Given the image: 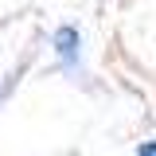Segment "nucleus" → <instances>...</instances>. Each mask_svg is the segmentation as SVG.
Segmentation results:
<instances>
[{"instance_id":"1","label":"nucleus","mask_w":156,"mask_h":156,"mask_svg":"<svg viewBox=\"0 0 156 156\" xmlns=\"http://www.w3.org/2000/svg\"><path fill=\"white\" fill-rule=\"evenodd\" d=\"M55 43H58V55H66V58H74V43H78V35H74V27H62L55 35Z\"/></svg>"},{"instance_id":"2","label":"nucleus","mask_w":156,"mask_h":156,"mask_svg":"<svg viewBox=\"0 0 156 156\" xmlns=\"http://www.w3.org/2000/svg\"><path fill=\"white\" fill-rule=\"evenodd\" d=\"M136 156H156V140H148V144H140V148H136Z\"/></svg>"}]
</instances>
